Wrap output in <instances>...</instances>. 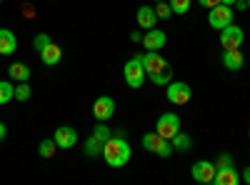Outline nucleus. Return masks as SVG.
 <instances>
[{
	"instance_id": "nucleus-1",
	"label": "nucleus",
	"mask_w": 250,
	"mask_h": 185,
	"mask_svg": "<svg viewBox=\"0 0 250 185\" xmlns=\"http://www.w3.org/2000/svg\"><path fill=\"white\" fill-rule=\"evenodd\" d=\"M103 158L110 168H123L125 163L130 160V145L123 135H113L110 140H105L103 145Z\"/></svg>"
},
{
	"instance_id": "nucleus-2",
	"label": "nucleus",
	"mask_w": 250,
	"mask_h": 185,
	"mask_svg": "<svg viewBox=\"0 0 250 185\" xmlns=\"http://www.w3.org/2000/svg\"><path fill=\"white\" fill-rule=\"evenodd\" d=\"M143 148L148 150V153L160 155V158H170V155L175 153V150H173V143H170L168 138H163L158 130L145 133V135H143Z\"/></svg>"
},
{
	"instance_id": "nucleus-3",
	"label": "nucleus",
	"mask_w": 250,
	"mask_h": 185,
	"mask_svg": "<svg viewBox=\"0 0 250 185\" xmlns=\"http://www.w3.org/2000/svg\"><path fill=\"white\" fill-rule=\"evenodd\" d=\"M123 75H125V83H128L130 88H143V83H145V68H143L140 55L130 58L128 63H125Z\"/></svg>"
},
{
	"instance_id": "nucleus-4",
	"label": "nucleus",
	"mask_w": 250,
	"mask_h": 185,
	"mask_svg": "<svg viewBox=\"0 0 250 185\" xmlns=\"http://www.w3.org/2000/svg\"><path fill=\"white\" fill-rule=\"evenodd\" d=\"M165 98H168L173 105H185V103H190V98H193V88L188 83H180V80H170V83L165 85Z\"/></svg>"
},
{
	"instance_id": "nucleus-5",
	"label": "nucleus",
	"mask_w": 250,
	"mask_h": 185,
	"mask_svg": "<svg viewBox=\"0 0 250 185\" xmlns=\"http://www.w3.org/2000/svg\"><path fill=\"white\" fill-rule=\"evenodd\" d=\"M208 23H210V28L215 30H223L233 23V5H215L210 8V13H208Z\"/></svg>"
},
{
	"instance_id": "nucleus-6",
	"label": "nucleus",
	"mask_w": 250,
	"mask_h": 185,
	"mask_svg": "<svg viewBox=\"0 0 250 185\" xmlns=\"http://www.w3.org/2000/svg\"><path fill=\"white\" fill-rule=\"evenodd\" d=\"M243 40H245L243 28H238V25H233V23L220 30V45H223L225 50H238V48L243 45Z\"/></svg>"
},
{
	"instance_id": "nucleus-7",
	"label": "nucleus",
	"mask_w": 250,
	"mask_h": 185,
	"mask_svg": "<svg viewBox=\"0 0 250 185\" xmlns=\"http://www.w3.org/2000/svg\"><path fill=\"white\" fill-rule=\"evenodd\" d=\"M143 60V68H145V75H155V73H163V70H168V60H165L158 50H148V53H143L140 55Z\"/></svg>"
},
{
	"instance_id": "nucleus-8",
	"label": "nucleus",
	"mask_w": 250,
	"mask_h": 185,
	"mask_svg": "<svg viewBox=\"0 0 250 185\" xmlns=\"http://www.w3.org/2000/svg\"><path fill=\"white\" fill-rule=\"evenodd\" d=\"M215 173H218V168H215V163H210V160H198V163H193V168H190L193 180L195 183H203V185L213 183Z\"/></svg>"
},
{
	"instance_id": "nucleus-9",
	"label": "nucleus",
	"mask_w": 250,
	"mask_h": 185,
	"mask_svg": "<svg viewBox=\"0 0 250 185\" xmlns=\"http://www.w3.org/2000/svg\"><path fill=\"white\" fill-rule=\"evenodd\" d=\"M155 130L163 135V138H173L178 130H180V118L175 115V113H163L160 118H158V123H155Z\"/></svg>"
},
{
	"instance_id": "nucleus-10",
	"label": "nucleus",
	"mask_w": 250,
	"mask_h": 185,
	"mask_svg": "<svg viewBox=\"0 0 250 185\" xmlns=\"http://www.w3.org/2000/svg\"><path fill=\"white\" fill-rule=\"evenodd\" d=\"M93 115H95V120L108 123V120L115 115V100H113L110 95H100V98L93 103Z\"/></svg>"
},
{
	"instance_id": "nucleus-11",
	"label": "nucleus",
	"mask_w": 250,
	"mask_h": 185,
	"mask_svg": "<svg viewBox=\"0 0 250 185\" xmlns=\"http://www.w3.org/2000/svg\"><path fill=\"white\" fill-rule=\"evenodd\" d=\"M53 140L58 143V148L68 150V148H73L75 143H78V130H75V128H70V125H60V128H55Z\"/></svg>"
},
{
	"instance_id": "nucleus-12",
	"label": "nucleus",
	"mask_w": 250,
	"mask_h": 185,
	"mask_svg": "<svg viewBox=\"0 0 250 185\" xmlns=\"http://www.w3.org/2000/svg\"><path fill=\"white\" fill-rule=\"evenodd\" d=\"M165 43H168V35L160 28H150L143 35V48H148V50H160V48H165Z\"/></svg>"
},
{
	"instance_id": "nucleus-13",
	"label": "nucleus",
	"mask_w": 250,
	"mask_h": 185,
	"mask_svg": "<svg viewBox=\"0 0 250 185\" xmlns=\"http://www.w3.org/2000/svg\"><path fill=\"white\" fill-rule=\"evenodd\" d=\"M135 20H138V25L140 28H155V23H158V15H155V8H150V5H140L138 8V13H135Z\"/></svg>"
},
{
	"instance_id": "nucleus-14",
	"label": "nucleus",
	"mask_w": 250,
	"mask_h": 185,
	"mask_svg": "<svg viewBox=\"0 0 250 185\" xmlns=\"http://www.w3.org/2000/svg\"><path fill=\"white\" fill-rule=\"evenodd\" d=\"M18 48V38L13 30L8 28H0V55H13Z\"/></svg>"
},
{
	"instance_id": "nucleus-15",
	"label": "nucleus",
	"mask_w": 250,
	"mask_h": 185,
	"mask_svg": "<svg viewBox=\"0 0 250 185\" xmlns=\"http://www.w3.org/2000/svg\"><path fill=\"white\" fill-rule=\"evenodd\" d=\"M213 183H215V185H238V183H243V180H240V173H238L235 168H218Z\"/></svg>"
},
{
	"instance_id": "nucleus-16",
	"label": "nucleus",
	"mask_w": 250,
	"mask_h": 185,
	"mask_svg": "<svg viewBox=\"0 0 250 185\" xmlns=\"http://www.w3.org/2000/svg\"><path fill=\"white\" fill-rule=\"evenodd\" d=\"M223 65L228 68V70H233V73H238L240 68H243V55H240V50H223Z\"/></svg>"
},
{
	"instance_id": "nucleus-17",
	"label": "nucleus",
	"mask_w": 250,
	"mask_h": 185,
	"mask_svg": "<svg viewBox=\"0 0 250 185\" xmlns=\"http://www.w3.org/2000/svg\"><path fill=\"white\" fill-rule=\"evenodd\" d=\"M170 143H173V150L175 153H190L193 150V138L188 135V133H183V130H178L170 138Z\"/></svg>"
},
{
	"instance_id": "nucleus-18",
	"label": "nucleus",
	"mask_w": 250,
	"mask_h": 185,
	"mask_svg": "<svg viewBox=\"0 0 250 185\" xmlns=\"http://www.w3.org/2000/svg\"><path fill=\"white\" fill-rule=\"evenodd\" d=\"M60 58H62V50L55 43H50V45H45L43 50H40V60H43V65H58Z\"/></svg>"
},
{
	"instance_id": "nucleus-19",
	"label": "nucleus",
	"mask_w": 250,
	"mask_h": 185,
	"mask_svg": "<svg viewBox=\"0 0 250 185\" xmlns=\"http://www.w3.org/2000/svg\"><path fill=\"white\" fill-rule=\"evenodd\" d=\"M8 75H10L13 80H18V83H25V80L30 78V68H28L25 63H13V65L8 68Z\"/></svg>"
},
{
	"instance_id": "nucleus-20",
	"label": "nucleus",
	"mask_w": 250,
	"mask_h": 185,
	"mask_svg": "<svg viewBox=\"0 0 250 185\" xmlns=\"http://www.w3.org/2000/svg\"><path fill=\"white\" fill-rule=\"evenodd\" d=\"M103 145H105V143H100L95 135H90L85 140V148H83V150H85L88 158H98V155H103Z\"/></svg>"
},
{
	"instance_id": "nucleus-21",
	"label": "nucleus",
	"mask_w": 250,
	"mask_h": 185,
	"mask_svg": "<svg viewBox=\"0 0 250 185\" xmlns=\"http://www.w3.org/2000/svg\"><path fill=\"white\" fill-rule=\"evenodd\" d=\"M58 150V143L53 138H45V140H40V145H38V155L40 158H53Z\"/></svg>"
},
{
	"instance_id": "nucleus-22",
	"label": "nucleus",
	"mask_w": 250,
	"mask_h": 185,
	"mask_svg": "<svg viewBox=\"0 0 250 185\" xmlns=\"http://www.w3.org/2000/svg\"><path fill=\"white\" fill-rule=\"evenodd\" d=\"M10 100H15V85L8 80H0V105H5Z\"/></svg>"
},
{
	"instance_id": "nucleus-23",
	"label": "nucleus",
	"mask_w": 250,
	"mask_h": 185,
	"mask_svg": "<svg viewBox=\"0 0 250 185\" xmlns=\"http://www.w3.org/2000/svg\"><path fill=\"white\" fill-rule=\"evenodd\" d=\"M150 78V83H155V85H160V88H165L173 80V68H168V70H163V73H155V75H148Z\"/></svg>"
},
{
	"instance_id": "nucleus-24",
	"label": "nucleus",
	"mask_w": 250,
	"mask_h": 185,
	"mask_svg": "<svg viewBox=\"0 0 250 185\" xmlns=\"http://www.w3.org/2000/svg\"><path fill=\"white\" fill-rule=\"evenodd\" d=\"M93 135H95L100 143H105V140H110V138H113V130H110L103 120H98V125L93 128Z\"/></svg>"
},
{
	"instance_id": "nucleus-25",
	"label": "nucleus",
	"mask_w": 250,
	"mask_h": 185,
	"mask_svg": "<svg viewBox=\"0 0 250 185\" xmlns=\"http://www.w3.org/2000/svg\"><path fill=\"white\" fill-rule=\"evenodd\" d=\"M155 15H158V20H168V18H173V8H170L168 0H160V3L155 5Z\"/></svg>"
},
{
	"instance_id": "nucleus-26",
	"label": "nucleus",
	"mask_w": 250,
	"mask_h": 185,
	"mask_svg": "<svg viewBox=\"0 0 250 185\" xmlns=\"http://www.w3.org/2000/svg\"><path fill=\"white\" fill-rule=\"evenodd\" d=\"M30 85H28V80L25 83H18L15 85V100H20V103H25V100H30Z\"/></svg>"
},
{
	"instance_id": "nucleus-27",
	"label": "nucleus",
	"mask_w": 250,
	"mask_h": 185,
	"mask_svg": "<svg viewBox=\"0 0 250 185\" xmlns=\"http://www.w3.org/2000/svg\"><path fill=\"white\" fill-rule=\"evenodd\" d=\"M170 8H173V15H185L190 10V0H168Z\"/></svg>"
},
{
	"instance_id": "nucleus-28",
	"label": "nucleus",
	"mask_w": 250,
	"mask_h": 185,
	"mask_svg": "<svg viewBox=\"0 0 250 185\" xmlns=\"http://www.w3.org/2000/svg\"><path fill=\"white\" fill-rule=\"evenodd\" d=\"M50 43H53V40H50V35H48V33H38V35L33 38V45H35V50H38V53L43 50L45 45H50Z\"/></svg>"
},
{
	"instance_id": "nucleus-29",
	"label": "nucleus",
	"mask_w": 250,
	"mask_h": 185,
	"mask_svg": "<svg viewBox=\"0 0 250 185\" xmlns=\"http://www.w3.org/2000/svg\"><path fill=\"white\" fill-rule=\"evenodd\" d=\"M215 168H233V155H230V153H223V155H218V160H215Z\"/></svg>"
},
{
	"instance_id": "nucleus-30",
	"label": "nucleus",
	"mask_w": 250,
	"mask_h": 185,
	"mask_svg": "<svg viewBox=\"0 0 250 185\" xmlns=\"http://www.w3.org/2000/svg\"><path fill=\"white\" fill-rule=\"evenodd\" d=\"M198 3H200L203 8H208V10H210V8H215V5H220V0H198Z\"/></svg>"
},
{
	"instance_id": "nucleus-31",
	"label": "nucleus",
	"mask_w": 250,
	"mask_h": 185,
	"mask_svg": "<svg viewBox=\"0 0 250 185\" xmlns=\"http://www.w3.org/2000/svg\"><path fill=\"white\" fill-rule=\"evenodd\" d=\"M130 40H133V43H143V33L140 30H133L130 33Z\"/></svg>"
},
{
	"instance_id": "nucleus-32",
	"label": "nucleus",
	"mask_w": 250,
	"mask_h": 185,
	"mask_svg": "<svg viewBox=\"0 0 250 185\" xmlns=\"http://www.w3.org/2000/svg\"><path fill=\"white\" fill-rule=\"evenodd\" d=\"M23 15H25V18H33V15H35V10H33V5H30V3H28V5H23Z\"/></svg>"
},
{
	"instance_id": "nucleus-33",
	"label": "nucleus",
	"mask_w": 250,
	"mask_h": 185,
	"mask_svg": "<svg viewBox=\"0 0 250 185\" xmlns=\"http://www.w3.org/2000/svg\"><path fill=\"white\" fill-rule=\"evenodd\" d=\"M240 180H243V183H248V185H250V168H245V170H243V173H240Z\"/></svg>"
},
{
	"instance_id": "nucleus-34",
	"label": "nucleus",
	"mask_w": 250,
	"mask_h": 185,
	"mask_svg": "<svg viewBox=\"0 0 250 185\" xmlns=\"http://www.w3.org/2000/svg\"><path fill=\"white\" fill-rule=\"evenodd\" d=\"M5 135H8V128H5V123H0V140H5Z\"/></svg>"
},
{
	"instance_id": "nucleus-35",
	"label": "nucleus",
	"mask_w": 250,
	"mask_h": 185,
	"mask_svg": "<svg viewBox=\"0 0 250 185\" xmlns=\"http://www.w3.org/2000/svg\"><path fill=\"white\" fill-rule=\"evenodd\" d=\"M220 3H223V5H235L238 0H220Z\"/></svg>"
},
{
	"instance_id": "nucleus-36",
	"label": "nucleus",
	"mask_w": 250,
	"mask_h": 185,
	"mask_svg": "<svg viewBox=\"0 0 250 185\" xmlns=\"http://www.w3.org/2000/svg\"><path fill=\"white\" fill-rule=\"evenodd\" d=\"M245 5H248V10H250V0H245Z\"/></svg>"
},
{
	"instance_id": "nucleus-37",
	"label": "nucleus",
	"mask_w": 250,
	"mask_h": 185,
	"mask_svg": "<svg viewBox=\"0 0 250 185\" xmlns=\"http://www.w3.org/2000/svg\"><path fill=\"white\" fill-rule=\"evenodd\" d=\"M155 3H160V0H155Z\"/></svg>"
},
{
	"instance_id": "nucleus-38",
	"label": "nucleus",
	"mask_w": 250,
	"mask_h": 185,
	"mask_svg": "<svg viewBox=\"0 0 250 185\" xmlns=\"http://www.w3.org/2000/svg\"><path fill=\"white\" fill-rule=\"evenodd\" d=\"M0 3H3V0H0Z\"/></svg>"
},
{
	"instance_id": "nucleus-39",
	"label": "nucleus",
	"mask_w": 250,
	"mask_h": 185,
	"mask_svg": "<svg viewBox=\"0 0 250 185\" xmlns=\"http://www.w3.org/2000/svg\"><path fill=\"white\" fill-rule=\"evenodd\" d=\"M248 135H250V133H248Z\"/></svg>"
}]
</instances>
